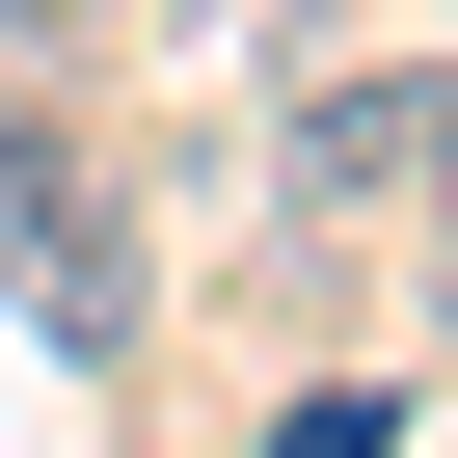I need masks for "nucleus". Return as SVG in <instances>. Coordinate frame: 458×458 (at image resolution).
Here are the masks:
<instances>
[{
  "label": "nucleus",
  "mask_w": 458,
  "mask_h": 458,
  "mask_svg": "<svg viewBox=\"0 0 458 458\" xmlns=\"http://www.w3.org/2000/svg\"><path fill=\"white\" fill-rule=\"evenodd\" d=\"M0 243H28V324L55 351H135V243H108V189L55 135H0Z\"/></svg>",
  "instance_id": "nucleus-1"
},
{
  "label": "nucleus",
  "mask_w": 458,
  "mask_h": 458,
  "mask_svg": "<svg viewBox=\"0 0 458 458\" xmlns=\"http://www.w3.org/2000/svg\"><path fill=\"white\" fill-rule=\"evenodd\" d=\"M431 135H458V81H324V108H297V216H351V189H404Z\"/></svg>",
  "instance_id": "nucleus-2"
},
{
  "label": "nucleus",
  "mask_w": 458,
  "mask_h": 458,
  "mask_svg": "<svg viewBox=\"0 0 458 458\" xmlns=\"http://www.w3.org/2000/svg\"><path fill=\"white\" fill-rule=\"evenodd\" d=\"M431 324H458V162H431Z\"/></svg>",
  "instance_id": "nucleus-3"
},
{
  "label": "nucleus",
  "mask_w": 458,
  "mask_h": 458,
  "mask_svg": "<svg viewBox=\"0 0 458 458\" xmlns=\"http://www.w3.org/2000/svg\"><path fill=\"white\" fill-rule=\"evenodd\" d=\"M270 28H297V0H270Z\"/></svg>",
  "instance_id": "nucleus-4"
},
{
  "label": "nucleus",
  "mask_w": 458,
  "mask_h": 458,
  "mask_svg": "<svg viewBox=\"0 0 458 458\" xmlns=\"http://www.w3.org/2000/svg\"><path fill=\"white\" fill-rule=\"evenodd\" d=\"M431 162H458V135H431Z\"/></svg>",
  "instance_id": "nucleus-5"
}]
</instances>
